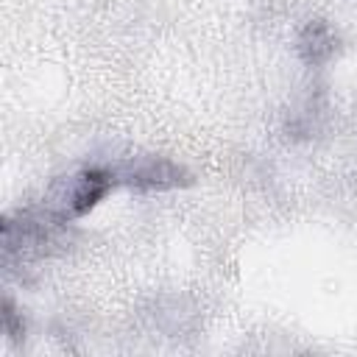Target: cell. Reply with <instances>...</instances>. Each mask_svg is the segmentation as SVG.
Wrapping results in <instances>:
<instances>
[{
	"label": "cell",
	"instance_id": "1",
	"mask_svg": "<svg viewBox=\"0 0 357 357\" xmlns=\"http://www.w3.org/2000/svg\"><path fill=\"white\" fill-rule=\"evenodd\" d=\"M117 184V173L114 167H86L75 176L59 178L50 190V201L47 209L50 215L61 223V220H73L86 215L112 187Z\"/></svg>",
	"mask_w": 357,
	"mask_h": 357
},
{
	"label": "cell",
	"instance_id": "3",
	"mask_svg": "<svg viewBox=\"0 0 357 357\" xmlns=\"http://www.w3.org/2000/svg\"><path fill=\"white\" fill-rule=\"evenodd\" d=\"M298 50H301L304 61L318 64V61H324V59L332 56L335 39H332V33H329V28H326L324 22H310V25L304 28L301 39H298Z\"/></svg>",
	"mask_w": 357,
	"mask_h": 357
},
{
	"label": "cell",
	"instance_id": "2",
	"mask_svg": "<svg viewBox=\"0 0 357 357\" xmlns=\"http://www.w3.org/2000/svg\"><path fill=\"white\" fill-rule=\"evenodd\" d=\"M117 184H128L137 190H170L187 181L184 170L167 159H139V162H126L114 167Z\"/></svg>",
	"mask_w": 357,
	"mask_h": 357
}]
</instances>
